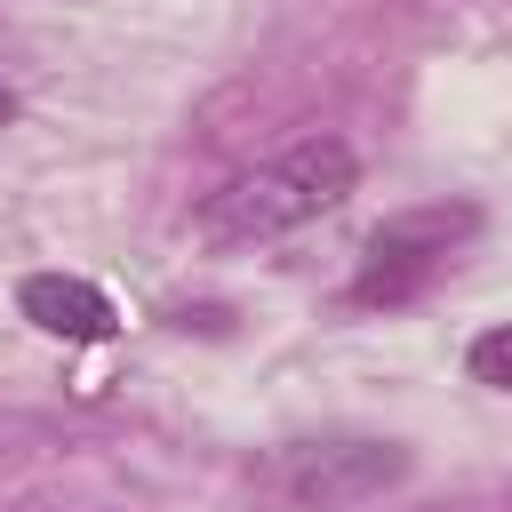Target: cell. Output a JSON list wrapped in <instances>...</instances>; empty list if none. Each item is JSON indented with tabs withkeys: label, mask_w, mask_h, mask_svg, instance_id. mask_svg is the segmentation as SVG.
Returning a JSON list of instances; mask_svg holds the SVG:
<instances>
[{
	"label": "cell",
	"mask_w": 512,
	"mask_h": 512,
	"mask_svg": "<svg viewBox=\"0 0 512 512\" xmlns=\"http://www.w3.org/2000/svg\"><path fill=\"white\" fill-rule=\"evenodd\" d=\"M16 304H24V320L32 328H48V336H64V344H96V336H112V296L96 288V280H80V272H32L24 288H16Z\"/></svg>",
	"instance_id": "cell-4"
},
{
	"label": "cell",
	"mask_w": 512,
	"mask_h": 512,
	"mask_svg": "<svg viewBox=\"0 0 512 512\" xmlns=\"http://www.w3.org/2000/svg\"><path fill=\"white\" fill-rule=\"evenodd\" d=\"M400 472H408V448H392V440H328L288 464V496L304 512H352V504L384 496Z\"/></svg>",
	"instance_id": "cell-3"
},
{
	"label": "cell",
	"mask_w": 512,
	"mask_h": 512,
	"mask_svg": "<svg viewBox=\"0 0 512 512\" xmlns=\"http://www.w3.org/2000/svg\"><path fill=\"white\" fill-rule=\"evenodd\" d=\"M472 208H408L392 224H376V240L360 248V272H352V304H408L416 288H432V272H448L456 240H472Z\"/></svg>",
	"instance_id": "cell-2"
},
{
	"label": "cell",
	"mask_w": 512,
	"mask_h": 512,
	"mask_svg": "<svg viewBox=\"0 0 512 512\" xmlns=\"http://www.w3.org/2000/svg\"><path fill=\"white\" fill-rule=\"evenodd\" d=\"M0 120H16V88H0Z\"/></svg>",
	"instance_id": "cell-6"
},
{
	"label": "cell",
	"mask_w": 512,
	"mask_h": 512,
	"mask_svg": "<svg viewBox=\"0 0 512 512\" xmlns=\"http://www.w3.org/2000/svg\"><path fill=\"white\" fill-rule=\"evenodd\" d=\"M464 368H472V384H488V392H512V320L480 328V336H472V352H464Z\"/></svg>",
	"instance_id": "cell-5"
},
{
	"label": "cell",
	"mask_w": 512,
	"mask_h": 512,
	"mask_svg": "<svg viewBox=\"0 0 512 512\" xmlns=\"http://www.w3.org/2000/svg\"><path fill=\"white\" fill-rule=\"evenodd\" d=\"M352 184H360L352 144H344V136H304V144H288L280 160H264V168L232 176L224 192H208L200 232H208V240H280V232L328 216Z\"/></svg>",
	"instance_id": "cell-1"
}]
</instances>
